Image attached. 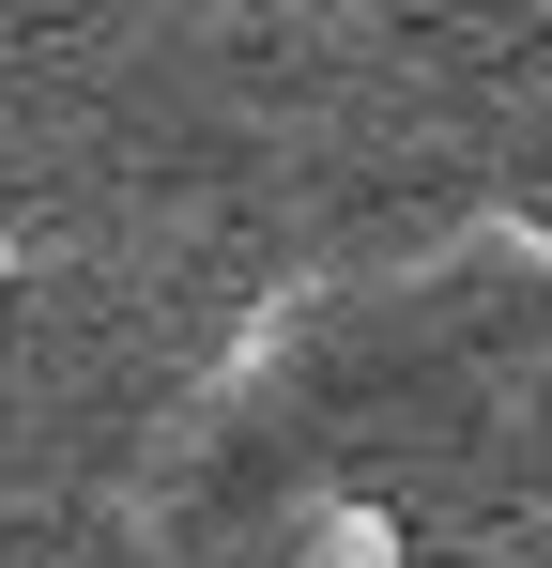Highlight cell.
I'll return each instance as SVG.
<instances>
[{
    "label": "cell",
    "mask_w": 552,
    "mask_h": 568,
    "mask_svg": "<svg viewBox=\"0 0 552 568\" xmlns=\"http://www.w3.org/2000/svg\"><path fill=\"white\" fill-rule=\"evenodd\" d=\"M323 568H399V554H384V523H323Z\"/></svg>",
    "instance_id": "6da1fadb"
},
{
    "label": "cell",
    "mask_w": 552,
    "mask_h": 568,
    "mask_svg": "<svg viewBox=\"0 0 552 568\" xmlns=\"http://www.w3.org/2000/svg\"><path fill=\"white\" fill-rule=\"evenodd\" d=\"M538 16H552V0H538Z\"/></svg>",
    "instance_id": "7a4b0ae2"
}]
</instances>
